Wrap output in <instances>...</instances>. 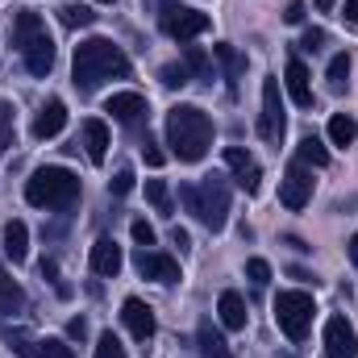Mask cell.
I'll return each instance as SVG.
<instances>
[{"instance_id": "cell-1", "label": "cell", "mask_w": 358, "mask_h": 358, "mask_svg": "<svg viewBox=\"0 0 358 358\" xmlns=\"http://www.w3.org/2000/svg\"><path fill=\"white\" fill-rule=\"evenodd\" d=\"M71 80H76V88L84 92V96H92L104 80H129V59L108 38H88V42L76 46Z\"/></svg>"}, {"instance_id": "cell-2", "label": "cell", "mask_w": 358, "mask_h": 358, "mask_svg": "<svg viewBox=\"0 0 358 358\" xmlns=\"http://www.w3.org/2000/svg\"><path fill=\"white\" fill-rule=\"evenodd\" d=\"M167 146L179 163H200L213 146V117L196 104H176L167 113Z\"/></svg>"}, {"instance_id": "cell-3", "label": "cell", "mask_w": 358, "mask_h": 358, "mask_svg": "<svg viewBox=\"0 0 358 358\" xmlns=\"http://www.w3.org/2000/svg\"><path fill=\"white\" fill-rule=\"evenodd\" d=\"M179 200L204 229H213V234L225 229V221H229V183H225V176H204L200 183H179Z\"/></svg>"}, {"instance_id": "cell-4", "label": "cell", "mask_w": 358, "mask_h": 358, "mask_svg": "<svg viewBox=\"0 0 358 358\" xmlns=\"http://www.w3.org/2000/svg\"><path fill=\"white\" fill-rule=\"evenodd\" d=\"M13 46L21 50L29 76H38V80L50 76V67H55V38H50L46 21L38 13H29V8L17 13V21H13Z\"/></svg>"}, {"instance_id": "cell-5", "label": "cell", "mask_w": 358, "mask_h": 358, "mask_svg": "<svg viewBox=\"0 0 358 358\" xmlns=\"http://www.w3.org/2000/svg\"><path fill=\"white\" fill-rule=\"evenodd\" d=\"M80 176H71L67 167H38L34 176L25 179V200L34 204V208H59V213H67V208H76L80 204Z\"/></svg>"}, {"instance_id": "cell-6", "label": "cell", "mask_w": 358, "mask_h": 358, "mask_svg": "<svg viewBox=\"0 0 358 358\" xmlns=\"http://www.w3.org/2000/svg\"><path fill=\"white\" fill-rule=\"evenodd\" d=\"M313 313H317V304H313L308 292H279L275 296V325H279V334L287 342H304L308 338Z\"/></svg>"}, {"instance_id": "cell-7", "label": "cell", "mask_w": 358, "mask_h": 358, "mask_svg": "<svg viewBox=\"0 0 358 358\" xmlns=\"http://www.w3.org/2000/svg\"><path fill=\"white\" fill-rule=\"evenodd\" d=\"M287 134V113H283V100H279V76L263 80V113H259V138L279 146Z\"/></svg>"}, {"instance_id": "cell-8", "label": "cell", "mask_w": 358, "mask_h": 358, "mask_svg": "<svg viewBox=\"0 0 358 358\" xmlns=\"http://www.w3.org/2000/svg\"><path fill=\"white\" fill-rule=\"evenodd\" d=\"M163 29L176 38L179 46H187L192 38H200L208 29V13H196V8H183L176 0H167L163 4Z\"/></svg>"}, {"instance_id": "cell-9", "label": "cell", "mask_w": 358, "mask_h": 358, "mask_svg": "<svg viewBox=\"0 0 358 358\" xmlns=\"http://www.w3.org/2000/svg\"><path fill=\"white\" fill-rule=\"evenodd\" d=\"M308 200H313V171L304 163H292L283 171V183H279V204L292 208V213H300Z\"/></svg>"}, {"instance_id": "cell-10", "label": "cell", "mask_w": 358, "mask_h": 358, "mask_svg": "<svg viewBox=\"0 0 358 358\" xmlns=\"http://www.w3.org/2000/svg\"><path fill=\"white\" fill-rule=\"evenodd\" d=\"M225 167L234 171V183H238L246 196H255V192H259V183H263V167H259V159H255L250 150L229 146V150H225Z\"/></svg>"}, {"instance_id": "cell-11", "label": "cell", "mask_w": 358, "mask_h": 358, "mask_svg": "<svg viewBox=\"0 0 358 358\" xmlns=\"http://www.w3.org/2000/svg\"><path fill=\"white\" fill-rule=\"evenodd\" d=\"M104 113H113V121H121V125H142L150 117V104L142 92H113Z\"/></svg>"}, {"instance_id": "cell-12", "label": "cell", "mask_w": 358, "mask_h": 358, "mask_svg": "<svg viewBox=\"0 0 358 358\" xmlns=\"http://www.w3.org/2000/svg\"><path fill=\"white\" fill-rule=\"evenodd\" d=\"M358 355V334L346 317L325 321V358H355Z\"/></svg>"}, {"instance_id": "cell-13", "label": "cell", "mask_w": 358, "mask_h": 358, "mask_svg": "<svg viewBox=\"0 0 358 358\" xmlns=\"http://www.w3.org/2000/svg\"><path fill=\"white\" fill-rule=\"evenodd\" d=\"M134 267L142 279H155V283H179V263L171 255H159V250H138V259H134Z\"/></svg>"}, {"instance_id": "cell-14", "label": "cell", "mask_w": 358, "mask_h": 358, "mask_svg": "<svg viewBox=\"0 0 358 358\" xmlns=\"http://www.w3.org/2000/svg\"><path fill=\"white\" fill-rule=\"evenodd\" d=\"M121 321H125V329H129L138 342H150V338H155V329H159V325H155V308H150V304H142L138 296H129V300L121 304Z\"/></svg>"}, {"instance_id": "cell-15", "label": "cell", "mask_w": 358, "mask_h": 358, "mask_svg": "<svg viewBox=\"0 0 358 358\" xmlns=\"http://www.w3.org/2000/svg\"><path fill=\"white\" fill-rule=\"evenodd\" d=\"M88 263H92V271H96V275L117 279V271L125 267V255H121V246H117L113 238H96V242H92Z\"/></svg>"}, {"instance_id": "cell-16", "label": "cell", "mask_w": 358, "mask_h": 358, "mask_svg": "<svg viewBox=\"0 0 358 358\" xmlns=\"http://www.w3.org/2000/svg\"><path fill=\"white\" fill-rule=\"evenodd\" d=\"M76 142L84 146V155H88L96 167L108 159V125H104L100 117H88V121L80 125V138H76Z\"/></svg>"}, {"instance_id": "cell-17", "label": "cell", "mask_w": 358, "mask_h": 358, "mask_svg": "<svg viewBox=\"0 0 358 358\" xmlns=\"http://www.w3.org/2000/svg\"><path fill=\"white\" fill-rule=\"evenodd\" d=\"M63 125H67V104H63V100H46V104L38 108V117H34V138H38V142L59 138Z\"/></svg>"}, {"instance_id": "cell-18", "label": "cell", "mask_w": 358, "mask_h": 358, "mask_svg": "<svg viewBox=\"0 0 358 358\" xmlns=\"http://www.w3.org/2000/svg\"><path fill=\"white\" fill-rule=\"evenodd\" d=\"M283 84H287L292 100H296L300 108H313V84H308V67H304L300 59H292V63H287V71H283Z\"/></svg>"}, {"instance_id": "cell-19", "label": "cell", "mask_w": 358, "mask_h": 358, "mask_svg": "<svg viewBox=\"0 0 358 358\" xmlns=\"http://www.w3.org/2000/svg\"><path fill=\"white\" fill-rule=\"evenodd\" d=\"M4 259L13 267L29 259V229H25V221H8L4 225Z\"/></svg>"}, {"instance_id": "cell-20", "label": "cell", "mask_w": 358, "mask_h": 358, "mask_svg": "<svg viewBox=\"0 0 358 358\" xmlns=\"http://www.w3.org/2000/svg\"><path fill=\"white\" fill-rule=\"evenodd\" d=\"M217 317H221V325L225 329H246V300L238 296V292H221V300H217Z\"/></svg>"}, {"instance_id": "cell-21", "label": "cell", "mask_w": 358, "mask_h": 358, "mask_svg": "<svg viewBox=\"0 0 358 358\" xmlns=\"http://www.w3.org/2000/svg\"><path fill=\"white\" fill-rule=\"evenodd\" d=\"M17 313H25V292L8 271L0 267V317H17Z\"/></svg>"}, {"instance_id": "cell-22", "label": "cell", "mask_w": 358, "mask_h": 358, "mask_svg": "<svg viewBox=\"0 0 358 358\" xmlns=\"http://www.w3.org/2000/svg\"><path fill=\"white\" fill-rule=\"evenodd\" d=\"M196 346H200V355L204 358H229V342L221 338V329H217L213 321H200V329H196Z\"/></svg>"}, {"instance_id": "cell-23", "label": "cell", "mask_w": 358, "mask_h": 358, "mask_svg": "<svg viewBox=\"0 0 358 358\" xmlns=\"http://www.w3.org/2000/svg\"><path fill=\"white\" fill-rule=\"evenodd\" d=\"M213 59L225 67V80H229V92H238V80H242V71H246V59L229 46V42H217L213 46Z\"/></svg>"}, {"instance_id": "cell-24", "label": "cell", "mask_w": 358, "mask_h": 358, "mask_svg": "<svg viewBox=\"0 0 358 358\" xmlns=\"http://www.w3.org/2000/svg\"><path fill=\"white\" fill-rule=\"evenodd\" d=\"M296 163H304V167H329V150H325V142H321L317 134L300 138V146H296Z\"/></svg>"}, {"instance_id": "cell-25", "label": "cell", "mask_w": 358, "mask_h": 358, "mask_svg": "<svg viewBox=\"0 0 358 358\" xmlns=\"http://www.w3.org/2000/svg\"><path fill=\"white\" fill-rule=\"evenodd\" d=\"M355 134H358V121L350 113H334V117H329V142H334V146H350Z\"/></svg>"}, {"instance_id": "cell-26", "label": "cell", "mask_w": 358, "mask_h": 358, "mask_svg": "<svg viewBox=\"0 0 358 358\" xmlns=\"http://www.w3.org/2000/svg\"><path fill=\"white\" fill-rule=\"evenodd\" d=\"M183 67H187V76H196V80H213V59H208L200 46H183Z\"/></svg>"}, {"instance_id": "cell-27", "label": "cell", "mask_w": 358, "mask_h": 358, "mask_svg": "<svg viewBox=\"0 0 358 358\" xmlns=\"http://www.w3.org/2000/svg\"><path fill=\"white\" fill-rule=\"evenodd\" d=\"M59 21L67 29H88V25H96V13H92L88 4H63L59 8Z\"/></svg>"}, {"instance_id": "cell-28", "label": "cell", "mask_w": 358, "mask_h": 358, "mask_svg": "<svg viewBox=\"0 0 358 358\" xmlns=\"http://www.w3.org/2000/svg\"><path fill=\"white\" fill-rule=\"evenodd\" d=\"M8 146H17V108L8 100H0V155Z\"/></svg>"}, {"instance_id": "cell-29", "label": "cell", "mask_w": 358, "mask_h": 358, "mask_svg": "<svg viewBox=\"0 0 358 358\" xmlns=\"http://www.w3.org/2000/svg\"><path fill=\"white\" fill-rule=\"evenodd\" d=\"M325 80H329V92H346V84H350V55H334Z\"/></svg>"}, {"instance_id": "cell-30", "label": "cell", "mask_w": 358, "mask_h": 358, "mask_svg": "<svg viewBox=\"0 0 358 358\" xmlns=\"http://www.w3.org/2000/svg\"><path fill=\"white\" fill-rule=\"evenodd\" d=\"M146 200L155 204V213H163V217H171L176 208H171V192H167V183L163 179H146Z\"/></svg>"}, {"instance_id": "cell-31", "label": "cell", "mask_w": 358, "mask_h": 358, "mask_svg": "<svg viewBox=\"0 0 358 358\" xmlns=\"http://www.w3.org/2000/svg\"><path fill=\"white\" fill-rule=\"evenodd\" d=\"M4 342H8V350L21 358H38V342L25 334V329H4Z\"/></svg>"}, {"instance_id": "cell-32", "label": "cell", "mask_w": 358, "mask_h": 358, "mask_svg": "<svg viewBox=\"0 0 358 358\" xmlns=\"http://www.w3.org/2000/svg\"><path fill=\"white\" fill-rule=\"evenodd\" d=\"M96 358H125V346L117 342V334H113V329L96 338Z\"/></svg>"}, {"instance_id": "cell-33", "label": "cell", "mask_w": 358, "mask_h": 358, "mask_svg": "<svg viewBox=\"0 0 358 358\" xmlns=\"http://www.w3.org/2000/svg\"><path fill=\"white\" fill-rule=\"evenodd\" d=\"M38 358H76V355H71V346L63 338H42L38 342Z\"/></svg>"}, {"instance_id": "cell-34", "label": "cell", "mask_w": 358, "mask_h": 358, "mask_svg": "<svg viewBox=\"0 0 358 358\" xmlns=\"http://www.w3.org/2000/svg\"><path fill=\"white\" fill-rule=\"evenodd\" d=\"M134 192V167H117V176L108 179V196H129Z\"/></svg>"}, {"instance_id": "cell-35", "label": "cell", "mask_w": 358, "mask_h": 358, "mask_svg": "<svg viewBox=\"0 0 358 358\" xmlns=\"http://www.w3.org/2000/svg\"><path fill=\"white\" fill-rule=\"evenodd\" d=\"M159 80H163V88H183L192 76H187V67H183V63H167V67L159 71Z\"/></svg>"}, {"instance_id": "cell-36", "label": "cell", "mask_w": 358, "mask_h": 358, "mask_svg": "<svg viewBox=\"0 0 358 358\" xmlns=\"http://www.w3.org/2000/svg\"><path fill=\"white\" fill-rule=\"evenodd\" d=\"M246 275H250V283H255V287H267L271 263H267V259H250V263H246Z\"/></svg>"}, {"instance_id": "cell-37", "label": "cell", "mask_w": 358, "mask_h": 358, "mask_svg": "<svg viewBox=\"0 0 358 358\" xmlns=\"http://www.w3.org/2000/svg\"><path fill=\"white\" fill-rule=\"evenodd\" d=\"M325 42H329V34H325V29H304V34H300V50H313V55H317Z\"/></svg>"}, {"instance_id": "cell-38", "label": "cell", "mask_w": 358, "mask_h": 358, "mask_svg": "<svg viewBox=\"0 0 358 358\" xmlns=\"http://www.w3.org/2000/svg\"><path fill=\"white\" fill-rule=\"evenodd\" d=\"M42 279H50V283L59 287V296H67V283L59 279V263H55V259H42Z\"/></svg>"}, {"instance_id": "cell-39", "label": "cell", "mask_w": 358, "mask_h": 358, "mask_svg": "<svg viewBox=\"0 0 358 358\" xmlns=\"http://www.w3.org/2000/svg\"><path fill=\"white\" fill-rule=\"evenodd\" d=\"M134 242L146 250V246H155V225H146V221H134Z\"/></svg>"}, {"instance_id": "cell-40", "label": "cell", "mask_w": 358, "mask_h": 358, "mask_svg": "<svg viewBox=\"0 0 358 358\" xmlns=\"http://www.w3.org/2000/svg\"><path fill=\"white\" fill-rule=\"evenodd\" d=\"M142 155H146V163H150V167H163V163H167V155H163V150H159V142H150V138H146Z\"/></svg>"}, {"instance_id": "cell-41", "label": "cell", "mask_w": 358, "mask_h": 358, "mask_svg": "<svg viewBox=\"0 0 358 358\" xmlns=\"http://www.w3.org/2000/svg\"><path fill=\"white\" fill-rule=\"evenodd\" d=\"M67 338L84 342V338H88V321H84V317H71V321H67Z\"/></svg>"}, {"instance_id": "cell-42", "label": "cell", "mask_w": 358, "mask_h": 358, "mask_svg": "<svg viewBox=\"0 0 358 358\" xmlns=\"http://www.w3.org/2000/svg\"><path fill=\"white\" fill-rule=\"evenodd\" d=\"M283 21H287V25H300V21H304V0H292L287 13H283Z\"/></svg>"}, {"instance_id": "cell-43", "label": "cell", "mask_w": 358, "mask_h": 358, "mask_svg": "<svg viewBox=\"0 0 358 358\" xmlns=\"http://www.w3.org/2000/svg\"><path fill=\"white\" fill-rule=\"evenodd\" d=\"M342 17H346V25L358 29V0H346V4H342Z\"/></svg>"}, {"instance_id": "cell-44", "label": "cell", "mask_w": 358, "mask_h": 358, "mask_svg": "<svg viewBox=\"0 0 358 358\" xmlns=\"http://www.w3.org/2000/svg\"><path fill=\"white\" fill-rule=\"evenodd\" d=\"M171 242H176L179 250H187V246H192V238H187V229H179V225L171 229Z\"/></svg>"}, {"instance_id": "cell-45", "label": "cell", "mask_w": 358, "mask_h": 358, "mask_svg": "<svg viewBox=\"0 0 358 358\" xmlns=\"http://www.w3.org/2000/svg\"><path fill=\"white\" fill-rule=\"evenodd\" d=\"M292 279H300V283H317V275H308L304 267H292Z\"/></svg>"}, {"instance_id": "cell-46", "label": "cell", "mask_w": 358, "mask_h": 358, "mask_svg": "<svg viewBox=\"0 0 358 358\" xmlns=\"http://www.w3.org/2000/svg\"><path fill=\"white\" fill-rule=\"evenodd\" d=\"M283 242H287V246H292V250H300V255H304V250H313V246H304V242H300V238H296V234H287V238H283Z\"/></svg>"}, {"instance_id": "cell-47", "label": "cell", "mask_w": 358, "mask_h": 358, "mask_svg": "<svg viewBox=\"0 0 358 358\" xmlns=\"http://www.w3.org/2000/svg\"><path fill=\"white\" fill-rule=\"evenodd\" d=\"M346 250H350V263H355V267H358V234H355V238H350V246H346Z\"/></svg>"}, {"instance_id": "cell-48", "label": "cell", "mask_w": 358, "mask_h": 358, "mask_svg": "<svg viewBox=\"0 0 358 358\" xmlns=\"http://www.w3.org/2000/svg\"><path fill=\"white\" fill-rule=\"evenodd\" d=\"M334 4H338V0H317V8H321V13H329Z\"/></svg>"}, {"instance_id": "cell-49", "label": "cell", "mask_w": 358, "mask_h": 358, "mask_svg": "<svg viewBox=\"0 0 358 358\" xmlns=\"http://www.w3.org/2000/svg\"><path fill=\"white\" fill-rule=\"evenodd\" d=\"M96 4H113V0H96Z\"/></svg>"}]
</instances>
